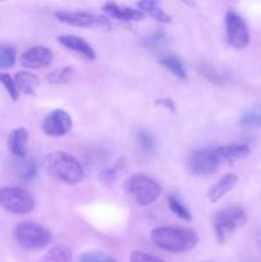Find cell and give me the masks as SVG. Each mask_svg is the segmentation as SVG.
Here are the masks:
<instances>
[{"label":"cell","mask_w":261,"mask_h":262,"mask_svg":"<svg viewBox=\"0 0 261 262\" xmlns=\"http://www.w3.org/2000/svg\"><path fill=\"white\" fill-rule=\"evenodd\" d=\"M151 241L166 252L182 253L196 247L199 235L196 232L186 228L159 227L151 232Z\"/></svg>","instance_id":"cell-1"},{"label":"cell","mask_w":261,"mask_h":262,"mask_svg":"<svg viewBox=\"0 0 261 262\" xmlns=\"http://www.w3.org/2000/svg\"><path fill=\"white\" fill-rule=\"evenodd\" d=\"M45 165L49 173L63 183L74 186L84 177L83 166L76 158L64 151H55L45 158Z\"/></svg>","instance_id":"cell-2"},{"label":"cell","mask_w":261,"mask_h":262,"mask_svg":"<svg viewBox=\"0 0 261 262\" xmlns=\"http://www.w3.org/2000/svg\"><path fill=\"white\" fill-rule=\"evenodd\" d=\"M124 192L135 200L138 206L146 207L154 204L161 193V187L158 182L146 174L136 173L125 179Z\"/></svg>","instance_id":"cell-3"},{"label":"cell","mask_w":261,"mask_h":262,"mask_svg":"<svg viewBox=\"0 0 261 262\" xmlns=\"http://www.w3.org/2000/svg\"><path fill=\"white\" fill-rule=\"evenodd\" d=\"M247 220L246 211L240 206H229L215 214L214 232L216 241L223 245L227 242Z\"/></svg>","instance_id":"cell-4"},{"label":"cell","mask_w":261,"mask_h":262,"mask_svg":"<svg viewBox=\"0 0 261 262\" xmlns=\"http://www.w3.org/2000/svg\"><path fill=\"white\" fill-rule=\"evenodd\" d=\"M14 238L25 250L38 251L50 245L51 233L48 228L37 223L23 222L15 227Z\"/></svg>","instance_id":"cell-5"},{"label":"cell","mask_w":261,"mask_h":262,"mask_svg":"<svg viewBox=\"0 0 261 262\" xmlns=\"http://www.w3.org/2000/svg\"><path fill=\"white\" fill-rule=\"evenodd\" d=\"M0 206L12 214H30L35 209V199L27 189L20 187H2Z\"/></svg>","instance_id":"cell-6"},{"label":"cell","mask_w":261,"mask_h":262,"mask_svg":"<svg viewBox=\"0 0 261 262\" xmlns=\"http://www.w3.org/2000/svg\"><path fill=\"white\" fill-rule=\"evenodd\" d=\"M224 23L228 43L237 50L245 49L250 43V30L246 20L233 10H228Z\"/></svg>","instance_id":"cell-7"},{"label":"cell","mask_w":261,"mask_h":262,"mask_svg":"<svg viewBox=\"0 0 261 262\" xmlns=\"http://www.w3.org/2000/svg\"><path fill=\"white\" fill-rule=\"evenodd\" d=\"M220 161L214 148H201L189 156L188 168L193 176H210L219 169Z\"/></svg>","instance_id":"cell-8"},{"label":"cell","mask_w":261,"mask_h":262,"mask_svg":"<svg viewBox=\"0 0 261 262\" xmlns=\"http://www.w3.org/2000/svg\"><path fill=\"white\" fill-rule=\"evenodd\" d=\"M72 127V117L63 109L51 110L42 120V132L49 137H63L71 132Z\"/></svg>","instance_id":"cell-9"},{"label":"cell","mask_w":261,"mask_h":262,"mask_svg":"<svg viewBox=\"0 0 261 262\" xmlns=\"http://www.w3.org/2000/svg\"><path fill=\"white\" fill-rule=\"evenodd\" d=\"M55 18L61 23L73 26V27L90 28V27H107V19L87 12H67L60 10L55 12Z\"/></svg>","instance_id":"cell-10"},{"label":"cell","mask_w":261,"mask_h":262,"mask_svg":"<svg viewBox=\"0 0 261 262\" xmlns=\"http://www.w3.org/2000/svg\"><path fill=\"white\" fill-rule=\"evenodd\" d=\"M53 51L50 49L45 46H32L20 55L19 60L26 68L40 69L48 67L53 61Z\"/></svg>","instance_id":"cell-11"},{"label":"cell","mask_w":261,"mask_h":262,"mask_svg":"<svg viewBox=\"0 0 261 262\" xmlns=\"http://www.w3.org/2000/svg\"><path fill=\"white\" fill-rule=\"evenodd\" d=\"M58 41L64 48L74 51V53L81 55L82 58L87 59V60L91 61L96 59V53H95L94 48L84 38L74 35H61L58 36Z\"/></svg>","instance_id":"cell-12"},{"label":"cell","mask_w":261,"mask_h":262,"mask_svg":"<svg viewBox=\"0 0 261 262\" xmlns=\"http://www.w3.org/2000/svg\"><path fill=\"white\" fill-rule=\"evenodd\" d=\"M238 183V177L234 173H228L219 179L215 184H212L207 191V199L211 204H215L222 200L228 192L232 191Z\"/></svg>","instance_id":"cell-13"},{"label":"cell","mask_w":261,"mask_h":262,"mask_svg":"<svg viewBox=\"0 0 261 262\" xmlns=\"http://www.w3.org/2000/svg\"><path fill=\"white\" fill-rule=\"evenodd\" d=\"M102 10L106 14H109L110 17L119 20H125V22H132V20L136 22V20H141L145 18V14L141 10L135 9V8L118 5L115 3H106L102 7Z\"/></svg>","instance_id":"cell-14"},{"label":"cell","mask_w":261,"mask_h":262,"mask_svg":"<svg viewBox=\"0 0 261 262\" xmlns=\"http://www.w3.org/2000/svg\"><path fill=\"white\" fill-rule=\"evenodd\" d=\"M28 130L26 128H15L8 138V148L10 154L18 159L26 158L28 143Z\"/></svg>","instance_id":"cell-15"},{"label":"cell","mask_w":261,"mask_h":262,"mask_svg":"<svg viewBox=\"0 0 261 262\" xmlns=\"http://www.w3.org/2000/svg\"><path fill=\"white\" fill-rule=\"evenodd\" d=\"M214 151L219 159L220 164L233 163V161L241 160V159L246 158L251 154L250 147L246 145L217 146V147H214Z\"/></svg>","instance_id":"cell-16"},{"label":"cell","mask_w":261,"mask_h":262,"mask_svg":"<svg viewBox=\"0 0 261 262\" xmlns=\"http://www.w3.org/2000/svg\"><path fill=\"white\" fill-rule=\"evenodd\" d=\"M137 9L141 10L143 14H148L154 19L161 23L171 22V17L160 7L158 2L155 0H142L137 3Z\"/></svg>","instance_id":"cell-17"},{"label":"cell","mask_w":261,"mask_h":262,"mask_svg":"<svg viewBox=\"0 0 261 262\" xmlns=\"http://www.w3.org/2000/svg\"><path fill=\"white\" fill-rule=\"evenodd\" d=\"M18 91L25 95H35L36 90L40 86V79L36 74L30 72H18L14 76Z\"/></svg>","instance_id":"cell-18"},{"label":"cell","mask_w":261,"mask_h":262,"mask_svg":"<svg viewBox=\"0 0 261 262\" xmlns=\"http://www.w3.org/2000/svg\"><path fill=\"white\" fill-rule=\"evenodd\" d=\"M159 61H160V64L166 69V71L170 72L171 74H174L178 79L184 81V79H187V77H188V73H187V69L186 67H184L183 61H182L178 56L174 55V54H165V55L161 56Z\"/></svg>","instance_id":"cell-19"},{"label":"cell","mask_w":261,"mask_h":262,"mask_svg":"<svg viewBox=\"0 0 261 262\" xmlns=\"http://www.w3.org/2000/svg\"><path fill=\"white\" fill-rule=\"evenodd\" d=\"M73 253L67 246H54L44 256V262H72Z\"/></svg>","instance_id":"cell-20"},{"label":"cell","mask_w":261,"mask_h":262,"mask_svg":"<svg viewBox=\"0 0 261 262\" xmlns=\"http://www.w3.org/2000/svg\"><path fill=\"white\" fill-rule=\"evenodd\" d=\"M168 41H169V37L164 31L156 30L154 31V32H150L146 36H143V37L141 38L140 43L142 48L148 49V50H153V49L163 48L164 45L168 43Z\"/></svg>","instance_id":"cell-21"},{"label":"cell","mask_w":261,"mask_h":262,"mask_svg":"<svg viewBox=\"0 0 261 262\" xmlns=\"http://www.w3.org/2000/svg\"><path fill=\"white\" fill-rule=\"evenodd\" d=\"M74 73H76V69L72 66L60 67L48 74V81L53 84H66L73 79Z\"/></svg>","instance_id":"cell-22"},{"label":"cell","mask_w":261,"mask_h":262,"mask_svg":"<svg viewBox=\"0 0 261 262\" xmlns=\"http://www.w3.org/2000/svg\"><path fill=\"white\" fill-rule=\"evenodd\" d=\"M168 207L177 217H179L181 220L184 222H191L192 220V214L188 209L183 205V202L178 199L174 194H170L168 197Z\"/></svg>","instance_id":"cell-23"},{"label":"cell","mask_w":261,"mask_h":262,"mask_svg":"<svg viewBox=\"0 0 261 262\" xmlns=\"http://www.w3.org/2000/svg\"><path fill=\"white\" fill-rule=\"evenodd\" d=\"M17 60V51L10 45H0V69L12 68Z\"/></svg>","instance_id":"cell-24"},{"label":"cell","mask_w":261,"mask_h":262,"mask_svg":"<svg viewBox=\"0 0 261 262\" xmlns=\"http://www.w3.org/2000/svg\"><path fill=\"white\" fill-rule=\"evenodd\" d=\"M124 166L125 164L124 161H123V159H119L114 165L110 166V168H107L106 170L102 171L101 181L104 182L105 184H113L118 178H119L122 171L124 170Z\"/></svg>","instance_id":"cell-25"},{"label":"cell","mask_w":261,"mask_h":262,"mask_svg":"<svg viewBox=\"0 0 261 262\" xmlns=\"http://www.w3.org/2000/svg\"><path fill=\"white\" fill-rule=\"evenodd\" d=\"M197 71L200 72L201 76H204L207 81H210L211 83L215 84H222L224 82V76L222 73L216 71L214 67H211L210 64L201 63L199 67H197Z\"/></svg>","instance_id":"cell-26"},{"label":"cell","mask_w":261,"mask_h":262,"mask_svg":"<svg viewBox=\"0 0 261 262\" xmlns=\"http://www.w3.org/2000/svg\"><path fill=\"white\" fill-rule=\"evenodd\" d=\"M136 141H137L140 150H142L143 152L151 154L155 150V140L148 130L141 129L136 136Z\"/></svg>","instance_id":"cell-27"},{"label":"cell","mask_w":261,"mask_h":262,"mask_svg":"<svg viewBox=\"0 0 261 262\" xmlns=\"http://www.w3.org/2000/svg\"><path fill=\"white\" fill-rule=\"evenodd\" d=\"M17 173L23 181H31L37 176V165L33 160L22 161V163H18Z\"/></svg>","instance_id":"cell-28"},{"label":"cell","mask_w":261,"mask_h":262,"mask_svg":"<svg viewBox=\"0 0 261 262\" xmlns=\"http://www.w3.org/2000/svg\"><path fill=\"white\" fill-rule=\"evenodd\" d=\"M79 262H118L114 257L105 253L104 251H89L79 256Z\"/></svg>","instance_id":"cell-29"},{"label":"cell","mask_w":261,"mask_h":262,"mask_svg":"<svg viewBox=\"0 0 261 262\" xmlns=\"http://www.w3.org/2000/svg\"><path fill=\"white\" fill-rule=\"evenodd\" d=\"M240 124L248 128L261 127V106L243 114L240 120Z\"/></svg>","instance_id":"cell-30"},{"label":"cell","mask_w":261,"mask_h":262,"mask_svg":"<svg viewBox=\"0 0 261 262\" xmlns=\"http://www.w3.org/2000/svg\"><path fill=\"white\" fill-rule=\"evenodd\" d=\"M0 83H2L3 86H4V89L7 90L10 99L14 100V101L18 100V97H19V91H18L14 78H13L9 73H5V72H2V73H0Z\"/></svg>","instance_id":"cell-31"},{"label":"cell","mask_w":261,"mask_h":262,"mask_svg":"<svg viewBox=\"0 0 261 262\" xmlns=\"http://www.w3.org/2000/svg\"><path fill=\"white\" fill-rule=\"evenodd\" d=\"M129 261L130 262H164L161 258L150 255V253L142 252V251H133L129 256Z\"/></svg>","instance_id":"cell-32"},{"label":"cell","mask_w":261,"mask_h":262,"mask_svg":"<svg viewBox=\"0 0 261 262\" xmlns=\"http://www.w3.org/2000/svg\"><path fill=\"white\" fill-rule=\"evenodd\" d=\"M156 105H161V106H165L166 109L170 110V112H176V105H174L173 100L170 99H160V100H156L155 102Z\"/></svg>","instance_id":"cell-33"}]
</instances>
